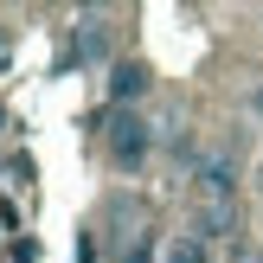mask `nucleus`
Instances as JSON below:
<instances>
[{
  "label": "nucleus",
  "mask_w": 263,
  "mask_h": 263,
  "mask_svg": "<svg viewBox=\"0 0 263 263\" xmlns=\"http://www.w3.org/2000/svg\"><path fill=\"white\" fill-rule=\"evenodd\" d=\"M148 122H141V116L135 109H116L109 116V161L116 167H141V161H148Z\"/></svg>",
  "instance_id": "f257e3e1"
},
{
  "label": "nucleus",
  "mask_w": 263,
  "mask_h": 263,
  "mask_svg": "<svg viewBox=\"0 0 263 263\" xmlns=\"http://www.w3.org/2000/svg\"><path fill=\"white\" fill-rule=\"evenodd\" d=\"M141 90H148V64H116V71H109V103H116V109L135 103Z\"/></svg>",
  "instance_id": "20e7f679"
},
{
  "label": "nucleus",
  "mask_w": 263,
  "mask_h": 263,
  "mask_svg": "<svg viewBox=\"0 0 263 263\" xmlns=\"http://www.w3.org/2000/svg\"><path fill=\"white\" fill-rule=\"evenodd\" d=\"M199 205H238V161L231 154L199 161Z\"/></svg>",
  "instance_id": "f03ea898"
},
{
  "label": "nucleus",
  "mask_w": 263,
  "mask_h": 263,
  "mask_svg": "<svg viewBox=\"0 0 263 263\" xmlns=\"http://www.w3.org/2000/svg\"><path fill=\"white\" fill-rule=\"evenodd\" d=\"M161 263H212V244H205L199 231H174L167 251H161Z\"/></svg>",
  "instance_id": "39448f33"
},
{
  "label": "nucleus",
  "mask_w": 263,
  "mask_h": 263,
  "mask_svg": "<svg viewBox=\"0 0 263 263\" xmlns=\"http://www.w3.org/2000/svg\"><path fill=\"white\" fill-rule=\"evenodd\" d=\"M77 64H97L103 58V13H84V32H77Z\"/></svg>",
  "instance_id": "423d86ee"
},
{
  "label": "nucleus",
  "mask_w": 263,
  "mask_h": 263,
  "mask_svg": "<svg viewBox=\"0 0 263 263\" xmlns=\"http://www.w3.org/2000/svg\"><path fill=\"white\" fill-rule=\"evenodd\" d=\"M7 58H13V39H7V26H0V71H7Z\"/></svg>",
  "instance_id": "0eeeda50"
},
{
  "label": "nucleus",
  "mask_w": 263,
  "mask_h": 263,
  "mask_svg": "<svg viewBox=\"0 0 263 263\" xmlns=\"http://www.w3.org/2000/svg\"><path fill=\"white\" fill-rule=\"evenodd\" d=\"M193 231H199L205 244H218V238H238V205H199Z\"/></svg>",
  "instance_id": "7ed1b4c3"
}]
</instances>
